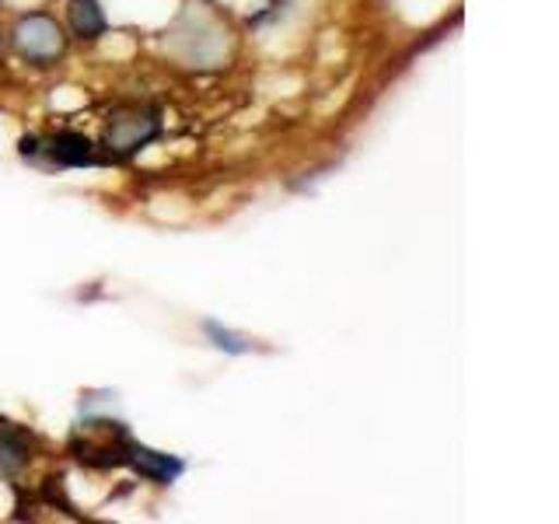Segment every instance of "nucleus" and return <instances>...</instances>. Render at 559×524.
<instances>
[{
	"label": "nucleus",
	"instance_id": "obj_1",
	"mask_svg": "<svg viewBox=\"0 0 559 524\" xmlns=\"http://www.w3.org/2000/svg\"><path fill=\"white\" fill-rule=\"evenodd\" d=\"M162 133V119L151 109H122L109 116V130H105V144L112 154H133Z\"/></svg>",
	"mask_w": 559,
	"mask_h": 524
},
{
	"label": "nucleus",
	"instance_id": "obj_2",
	"mask_svg": "<svg viewBox=\"0 0 559 524\" xmlns=\"http://www.w3.org/2000/svg\"><path fill=\"white\" fill-rule=\"evenodd\" d=\"M14 46H17V52H22L25 60L49 63V60L60 57L63 32H60L57 22H52V17H46V14H28L14 28Z\"/></svg>",
	"mask_w": 559,
	"mask_h": 524
},
{
	"label": "nucleus",
	"instance_id": "obj_3",
	"mask_svg": "<svg viewBox=\"0 0 559 524\" xmlns=\"http://www.w3.org/2000/svg\"><path fill=\"white\" fill-rule=\"evenodd\" d=\"M119 462L133 465L144 479L162 483V486L175 483L186 472V462L182 458H175V454H165V451H154L147 444H133V441H122Z\"/></svg>",
	"mask_w": 559,
	"mask_h": 524
},
{
	"label": "nucleus",
	"instance_id": "obj_4",
	"mask_svg": "<svg viewBox=\"0 0 559 524\" xmlns=\"http://www.w3.org/2000/svg\"><path fill=\"white\" fill-rule=\"evenodd\" d=\"M49 157L60 168H92V165H102V157H98L92 140H87L84 133H74V130H60L57 136L49 140Z\"/></svg>",
	"mask_w": 559,
	"mask_h": 524
},
{
	"label": "nucleus",
	"instance_id": "obj_5",
	"mask_svg": "<svg viewBox=\"0 0 559 524\" xmlns=\"http://www.w3.org/2000/svg\"><path fill=\"white\" fill-rule=\"evenodd\" d=\"M70 28H74L81 39H98L105 32V14L98 8V0H74V4H70Z\"/></svg>",
	"mask_w": 559,
	"mask_h": 524
},
{
	"label": "nucleus",
	"instance_id": "obj_6",
	"mask_svg": "<svg viewBox=\"0 0 559 524\" xmlns=\"http://www.w3.org/2000/svg\"><path fill=\"white\" fill-rule=\"evenodd\" d=\"M25 441L14 433H0V476H14L25 465Z\"/></svg>",
	"mask_w": 559,
	"mask_h": 524
},
{
	"label": "nucleus",
	"instance_id": "obj_7",
	"mask_svg": "<svg viewBox=\"0 0 559 524\" xmlns=\"http://www.w3.org/2000/svg\"><path fill=\"white\" fill-rule=\"evenodd\" d=\"M203 329H206V336L214 340V343H217L221 349H227V354H249V349H252V346H249V340L235 336L231 329H221L217 322H206Z\"/></svg>",
	"mask_w": 559,
	"mask_h": 524
}]
</instances>
